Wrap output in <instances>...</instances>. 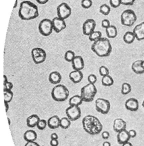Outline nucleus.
Listing matches in <instances>:
<instances>
[{"label": "nucleus", "mask_w": 144, "mask_h": 146, "mask_svg": "<svg viewBox=\"0 0 144 146\" xmlns=\"http://www.w3.org/2000/svg\"><path fill=\"white\" fill-rule=\"evenodd\" d=\"M19 16L22 20L30 21L38 17L39 12L36 4L30 1H23L19 9Z\"/></svg>", "instance_id": "1"}, {"label": "nucleus", "mask_w": 144, "mask_h": 146, "mask_svg": "<svg viewBox=\"0 0 144 146\" xmlns=\"http://www.w3.org/2000/svg\"><path fill=\"white\" fill-rule=\"evenodd\" d=\"M82 125L84 130L90 135L98 134L103 129V125L100 120L92 115H88L84 117L82 120Z\"/></svg>", "instance_id": "2"}, {"label": "nucleus", "mask_w": 144, "mask_h": 146, "mask_svg": "<svg viewBox=\"0 0 144 146\" xmlns=\"http://www.w3.org/2000/svg\"><path fill=\"white\" fill-rule=\"evenodd\" d=\"M91 50L99 57H107L109 56L112 52V46L109 39L102 37L93 42Z\"/></svg>", "instance_id": "3"}, {"label": "nucleus", "mask_w": 144, "mask_h": 146, "mask_svg": "<svg viewBox=\"0 0 144 146\" xmlns=\"http://www.w3.org/2000/svg\"><path fill=\"white\" fill-rule=\"evenodd\" d=\"M69 94V90L65 85L57 84L52 89L51 95L54 101L63 102L68 99Z\"/></svg>", "instance_id": "4"}, {"label": "nucleus", "mask_w": 144, "mask_h": 146, "mask_svg": "<svg viewBox=\"0 0 144 146\" xmlns=\"http://www.w3.org/2000/svg\"><path fill=\"white\" fill-rule=\"evenodd\" d=\"M97 93V89L95 84L89 83L82 88L80 95L84 102H91L94 100Z\"/></svg>", "instance_id": "5"}, {"label": "nucleus", "mask_w": 144, "mask_h": 146, "mask_svg": "<svg viewBox=\"0 0 144 146\" xmlns=\"http://www.w3.org/2000/svg\"><path fill=\"white\" fill-rule=\"evenodd\" d=\"M137 20V16L134 11L128 9L123 11L121 15V24L125 26H132Z\"/></svg>", "instance_id": "6"}, {"label": "nucleus", "mask_w": 144, "mask_h": 146, "mask_svg": "<svg viewBox=\"0 0 144 146\" xmlns=\"http://www.w3.org/2000/svg\"><path fill=\"white\" fill-rule=\"evenodd\" d=\"M33 60L36 64L43 63L46 60L47 54L46 51L41 48H33L31 52Z\"/></svg>", "instance_id": "7"}, {"label": "nucleus", "mask_w": 144, "mask_h": 146, "mask_svg": "<svg viewBox=\"0 0 144 146\" xmlns=\"http://www.w3.org/2000/svg\"><path fill=\"white\" fill-rule=\"evenodd\" d=\"M38 29L40 34L42 36H50L54 30L52 21L48 19L42 20L38 25Z\"/></svg>", "instance_id": "8"}, {"label": "nucleus", "mask_w": 144, "mask_h": 146, "mask_svg": "<svg viewBox=\"0 0 144 146\" xmlns=\"http://www.w3.org/2000/svg\"><path fill=\"white\" fill-rule=\"evenodd\" d=\"M95 107L97 111L103 115L108 114L110 110V103L108 100L99 98L96 100Z\"/></svg>", "instance_id": "9"}, {"label": "nucleus", "mask_w": 144, "mask_h": 146, "mask_svg": "<svg viewBox=\"0 0 144 146\" xmlns=\"http://www.w3.org/2000/svg\"><path fill=\"white\" fill-rule=\"evenodd\" d=\"M67 117L71 121H77L81 116V109L79 106H70L66 110Z\"/></svg>", "instance_id": "10"}, {"label": "nucleus", "mask_w": 144, "mask_h": 146, "mask_svg": "<svg viewBox=\"0 0 144 146\" xmlns=\"http://www.w3.org/2000/svg\"><path fill=\"white\" fill-rule=\"evenodd\" d=\"M57 14L58 17L65 20L70 17L72 9L67 3H62L57 7Z\"/></svg>", "instance_id": "11"}, {"label": "nucleus", "mask_w": 144, "mask_h": 146, "mask_svg": "<svg viewBox=\"0 0 144 146\" xmlns=\"http://www.w3.org/2000/svg\"><path fill=\"white\" fill-rule=\"evenodd\" d=\"M96 26V23L93 19L86 20L83 25V33L85 36H89L95 31Z\"/></svg>", "instance_id": "12"}, {"label": "nucleus", "mask_w": 144, "mask_h": 146, "mask_svg": "<svg viewBox=\"0 0 144 146\" xmlns=\"http://www.w3.org/2000/svg\"><path fill=\"white\" fill-rule=\"evenodd\" d=\"M53 30L56 33H59L66 29V24L65 20L59 17H55L52 20Z\"/></svg>", "instance_id": "13"}, {"label": "nucleus", "mask_w": 144, "mask_h": 146, "mask_svg": "<svg viewBox=\"0 0 144 146\" xmlns=\"http://www.w3.org/2000/svg\"><path fill=\"white\" fill-rule=\"evenodd\" d=\"M125 106L127 110L130 111H137L139 108V102L137 99L130 98L126 101Z\"/></svg>", "instance_id": "14"}, {"label": "nucleus", "mask_w": 144, "mask_h": 146, "mask_svg": "<svg viewBox=\"0 0 144 146\" xmlns=\"http://www.w3.org/2000/svg\"><path fill=\"white\" fill-rule=\"evenodd\" d=\"M136 39L138 41L144 40V22L136 25L133 30Z\"/></svg>", "instance_id": "15"}, {"label": "nucleus", "mask_w": 144, "mask_h": 146, "mask_svg": "<svg viewBox=\"0 0 144 146\" xmlns=\"http://www.w3.org/2000/svg\"><path fill=\"white\" fill-rule=\"evenodd\" d=\"M72 67L74 70L81 71L84 68V61L82 56H76L72 62Z\"/></svg>", "instance_id": "16"}, {"label": "nucleus", "mask_w": 144, "mask_h": 146, "mask_svg": "<svg viewBox=\"0 0 144 146\" xmlns=\"http://www.w3.org/2000/svg\"><path fill=\"white\" fill-rule=\"evenodd\" d=\"M126 122L123 119L120 118H116L114 121L113 128L115 132L119 133L121 131L126 129Z\"/></svg>", "instance_id": "17"}, {"label": "nucleus", "mask_w": 144, "mask_h": 146, "mask_svg": "<svg viewBox=\"0 0 144 146\" xmlns=\"http://www.w3.org/2000/svg\"><path fill=\"white\" fill-rule=\"evenodd\" d=\"M84 74L81 71L74 70L70 73L69 78L70 80L75 84L79 83L83 80Z\"/></svg>", "instance_id": "18"}, {"label": "nucleus", "mask_w": 144, "mask_h": 146, "mask_svg": "<svg viewBox=\"0 0 144 146\" xmlns=\"http://www.w3.org/2000/svg\"><path fill=\"white\" fill-rule=\"evenodd\" d=\"M131 137L128 133V131L126 129L121 131L118 133L117 135V141L119 144L123 145L126 142H128Z\"/></svg>", "instance_id": "19"}, {"label": "nucleus", "mask_w": 144, "mask_h": 146, "mask_svg": "<svg viewBox=\"0 0 144 146\" xmlns=\"http://www.w3.org/2000/svg\"><path fill=\"white\" fill-rule=\"evenodd\" d=\"M62 78L60 73L57 71H54L50 74L48 80L51 84L57 85L61 81Z\"/></svg>", "instance_id": "20"}, {"label": "nucleus", "mask_w": 144, "mask_h": 146, "mask_svg": "<svg viewBox=\"0 0 144 146\" xmlns=\"http://www.w3.org/2000/svg\"><path fill=\"white\" fill-rule=\"evenodd\" d=\"M60 119L57 115L52 116L48 120V126L51 129H55L60 127Z\"/></svg>", "instance_id": "21"}, {"label": "nucleus", "mask_w": 144, "mask_h": 146, "mask_svg": "<svg viewBox=\"0 0 144 146\" xmlns=\"http://www.w3.org/2000/svg\"><path fill=\"white\" fill-rule=\"evenodd\" d=\"M40 120V118L38 115L36 114L31 115L27 119V125L30 128H33L36 127Z\"/></svg>", "instance_id": "22"}, {"label": "nucleus", "mask_w": 144, "mask_h": 146, "mask_svg": "<svg viewBox=\"0 0 144 146\" xmlns=\"http://www.w3.org/2000/svg\"><path fill=\"white\" fill-rule=\"evenodd\" d=\"M142 62L143 60H137L133 63L132 70L135 74H140L144 73V70L142 66Z\"/></svg>", "instance_id": "23"}, {"label": "nucleus", "mask_w": 144, "mask_h": 146, "mask_svg": "<svg viewBox=\"0 0 144 146\" xmlns=\"http://www.w3.org/2000/svg\"><path fill=\"white\" fill-rule=\"evenodd\" d=\"M37 138L36 133L33 130H28L24 134V139L27 142L35 141Z\"/></svg>", "instance_id": "24"}, {"label": "nucleus", "mask_w": 144, "mask_h": 146, "mask_svg": "<svg viewBox=\"0 0 144 146\" xmlns=\"http://www.w3.org/2000/svg\"><path fill=\"white\" fill-rule=\"evenodd\" d=\"M83 101V99L80 95H75L72 96L69 100V104L70 106H79L82 104Z\"/></svg>", "instance_id": "25"}, {"label": "nucleus", "mask_w": 144, "mask_h": 146, "mask_svg": "<svg viewBox=\"0 0 144 146\" xmlns=\"http://www.w3.org/2000/svg\"><path fill=\"white\" fill-rule=\"evenodd\" d=\"M135 39H136V36L133 32H127L123 36V40L125 43L127 44L132 43L135 41Z\"/></svg>", "instance_id": "26"}, {"label": "nucleus", "mask_w": 144, "mask_h": 146, "mask_svg": "<svg viewBox=\"0 0 144 146\" xmlns=\"http://www.w3.org/2000/svg\"><path fill=\"white\" fill-rule=\"evenodd\" d=\"M106 33L109 38H115L118 35L117 28L114 25H110L109 27L106 29Z\"/></svg>", "instance_id": "27"}, {"label": "nucleus", "mask_w": 144, "mask_h": 146, "mask_svg": "<svg viewBox=\"0 0 144 146\" xmlns=\"http://www.w3.org/2000/svg\"><path fill=\"white\" fill-rule=\"evenodd\" d=\"M114 82V81L113 79L109 75L103 76L102 78V84L104 86L109 87L112 86L113 85Z\"/></svg>", "instance_id": "28"}, {"label": "nucleus", "mask_w": 144, "mask_h": 146, "mask_svg": "<svg viewBox=\"0 0 144 146\" xmlns=\"http://www.w3.org/2000/svg\"><path fill=\"white\" fill-rule=\"evenodd\" d=\"M71 121L68 117L61 118L60 121V127L63 129H67L70 127Z\"/></svg>", "instance_id": "29"}, {"label": "nucleus", "mask_w": 144, "mask_h": 146, "mask_svg": "<svg viewBox=\"0 0 144 146\" xmlns=\"http://www.w3.org/2000/svg\"><path fill=\"white\" fill-rule=\"evenodd\" d=\"M102 37V33L100 31H94L89 36V39L91 42H95Z\"/></svg>", "instance_id": "30"}, {"label": "nucleus", "mask_w": 144, "mask_h": 146, "mask_svg": "<svg viewBox=\"0 0 144 146\" xmlns=\"http://www.w3.org/2000/svg\"><path fill=\"white\" fill-rule=\"evenodd\" d=\"M132 90L131 85L127 82H124L121 86V93L123 95H127L130 93Z\"/></svg>", "instance_id": "31"}, {"label": "nucleus", "mask_w": 144, "mask_h": 146, "mask_svg": "<svg viewBox=\"0 0 144 146\" xmlns=\"http://www.w3.org/2000/svg\"><path fill=\"white\" fill-rule=\"evenodd\" d=\"M4 100L5 103H9L12 101L13 98V93L12 90L3 91Z\"/></svg>", "instance_id": "32"}, {"label": "nucleus", "mask_w": 144, "mask_h": 146, "mask_svg": "<svg viewBox=\"0 0 144 146\" xmlns=\"http://www.w3.org/2000/svg\"><path fill=\"white\" fill-rule=\"evenodd\" d=\"M75 56L76 55L74 51L72 50H68L65 53L64 59L67 62H72Z\"/></svg>", "instance_id": "33"}, {"label": "nucleus", "mask_w": 144, "mask_h": 146, "mask_svg": "<svg viewBox=\"0 0 144 146\" xmlns=\"http://www.w3.org/2000/svg\"><path fill=\"white\" fill-rule=\"evenodd\" d=\"M99 11L102 14L104 15H108L111 12L110 7L106 4H104L101 5L99 8Z\"/></svg>", "instance_id": "34"}, {"label": "nucleus", "mask_w": 144, "mask_h": 146, "mask_svg": "<svg viewBox=\"0 0 144 146\" xmlns=\"http://www.w3.org/2000/svg\"><path fill=\"white\" fill-rule=\"evenodd\" d=\"M48 125L47 121L44 119H40L37 125V127L39 130H44Z\"/></svg>", "instance_id": "35"}, {"label": "nucleus", "mask_w": 144, "mask_h": 146, "mask_svg": "<svg viewBox=\"0 0 144 146\" xmlns=\"http://www.w3.org/2000/svg\"><path fill=\"white\" fill-rule=\"evenodd\" d=\"M99 72L101 76L103 77V76L109 75V71L108 68L106 67L105 66H103L100 67L99 68Z\"/></svg>", "instance_id": "36"}, {"label": "nucleus", "mask_w": 144, "mask_h": 146, "mask_svg": "<svg viewBox=\"0 0 144 146\" xmlns=\"http://www.w3.org/2000/svg\"><path fill=\"white\" fill-rule=\"evenodd\" d=\"M82 7L84 9L90 8L92 5V0H82L81 3Z\"/></svg>", "instance_id": "37"}, {"label": "nucleus", "mask_w": 144, "mask_h": 146, "mask_svg": "<svg viewBox=\"0 0 144 146\" xmlns=\"http://www.w3.org/2000/svg\"><path fill=\"white\" fill-rule=\"evenodd\" d=\"M87 80L89 83L95 84L97 81V77L96 75L94 74H90L88 76Z\"/></svg>", "instance_id": "38"}, {"label": "nucleus", "mask_w": 144, "mask_h": 146, "mask_svg": "<svg viewBox=\"0 0 144 146\" xmlns=\"http://www.w3.org/2000/svg\"><path fill=\"white\" fill-rule=\"evenodd\" d=\"M13 87V83L11 82L8 81L3 83V91H10L12 90Z\"/></svg>", "instance_id": "39"}, {"label": "nucleus", "mask_w": 144, "mask_h": 146, "mask_svg": "<svg viewBox=\"0 0 144 146\" xmlns=\"http://www.w3.org/2000/svg\"><path fill=\"white\" fill-rule=\"evenodd\" d=\"M109 3L112 7L116 8L121 5L120 0H109Z\"/></svg>", "instance_id": "40"}, {"label": "nucleus", "mask_w": 144, "mask_h": 146, "mask_svg": "<svg viewBox=\"0 0 144 146\" xmlns=\"http://www.w3.org/2000/svg\"><path fill=\"white\" fill-rule=\"evenodd\" d=\"M121 4L126 6H132L133 5L136 0H120Z\"/></svg>", "instance_id": "41"}, {"label": "nucleus", "mask_w": 144, "mask_h": 146, "mask_svg": "<svg viewBox=\"0 0 144 146\" xmlns=\"http://www.w3.org/2000/svg\"><path fill=\"white\" fill-rule=\"evenodd\" d=\"M110 25H110V21L109 20L107 19H104L102 21V26L103 28L107 29Z\"/></svg>", "instance_id": "42"}, {"label": "nucleus", "mask_w": 144, "mask_h": 146, "mask_svg": "<svg viewBox=\"0 0 144 146\" xmlns=\"http://www.w3.org/2000/svg\"><path fill=\"white\" fill-rule=\"evenodd\" d=\"M102 138L104 139H108L110 136V134L108 131H104L102 134Z\"/></svg>", "instance_id": "43"}, {"label": "nucleus", "mask_w": 144, "mask_h": 146, "mask_svg": "<svg viewBox=\"0 0 144 146\" xmlns=\"http://www.w3.org/2000/svg\"><path fill=\"white\" fill-rule=\"evenodd\" d=\"M128 133L131 138H134L136 137L137 133L134 129H131L128 131Z\"/></svg>", "instance_id": "44"}, {"label": "nucleus", "mask_w": 144, "mask_h": 146, "mask_svg": "<svg viewBox=\"0 0 144 146\" xmlns=\"http://www.w3.org/2000/svg\"><path fill=\"white\" fill-rule=\"evenodd\" d=\"M59 142L58 139H51L50 141V145L51 146H58Z\"/></svg>", "instance_id": "45"}, {"label": "nucleus", "mask_w": 144, "mask_h": 146, "mask_svg": "<svg viewBox=\"0 0 144 146\" xmlns=\"http://www.w3.org/2000/svg\"><path fill=\"white\" fill-rule=\"evenodd\" d=\"M25 146H40L35 141H31V142H27L25 145Z\"/></svg>", "instance_id": "46"}, {"label": "nucleus", "mask_w": 144, "mask_h": 146, "mask_svg": "<svg viewBox=\"0 0 144 146\" xmlns=\"http://www.w3.org/2000/svg\"><path fill=\"white\" fill-rule=\"evenodd\" d=\"M50 138H51V139H58V135L56 133H53L50 135Z\"/></svg>", "instance_id": "47"}, {"label": "nucleus", "mask_w": 144, "mask_h": 146, "mask_svg": "<svg viewBox=\"0 0 144 146\" xmlns=\"http://www.w3.org/2000/svg\"><path fill=\"white\" fill-rule=\"evenodd\" d=\"M38 3L40 4H44L47 3L49 0H36Z\"/></svg>", "instance_id": "48"}, {"label": "nucleus", "mask_w": 144, "mask_h": 146, "mask_svg": "<svg viewBox=\"0 0 144 146\" xmlns=\"http://www.w3.org/2000/svg\"><path fill=\"white\" fill-rule=\"evenodd\" d=\"M9 103H5V102H4V104H5V110H6V112H7V111H8L9 110Z\"/></svg>", "instance_id": "49"}, {"label": "nucleus", "mask_w": 144, "mask_h": 146, "mask_svg": "<svg viewBox=\"0 0 144 146\" xmlns=\"http://www.w3.org/2000/svg\"><path fill=\"white\" fill-rule=\"evenodd\" d=\"M102 146H111V144L109 141H105L103 144Z\"/></svg>", "instance_id": "50"}, {"label": "nucleus", "mask_w": 144, "mask_h": 146, "mask_svg": "<svg viewBox=\"0 0 144 146\" xmlns=\"http://www.w3.org/2000/svg\"><path fill=\"white\" fill-rule=\"evenodd\" d=\"M122 146H133L132 144L131 143V142H126V143H124L122 145Z\"/></svg>", "instance_id": "51"}, {"label": "nucleus", "mask_w": 144, "mask_h": 146, "mask_svg": "<svg viewBox=\"0 0 144 146\" xmlns=\"http://www.w3.org/2000/svg\"><path fill=\"white\" fill-rule=\"evenodd\" d=\"M3 83H6V82H7L8 81V78L7 77V76H6L5 75H3Z\"/></svg>", "instance_id": "52"}, {"label": "nucleus", "mask_w": 144, "mask_h": 146, "mask_svg": "<svg viewBox=\"0 0 144 146\" xmlns=\"http://www.w3.org/2000/svg\"><path fill=\"white\" fill-rule=\"evenodd\" d=\"M18 4V0H16L15 1V3L14 5L13 8H15L17 7Z\"/></svg>", "instance_id": "53"}, {"label": "nucleus", "mask_w": 144, "mask_h": 146, "mask_svg": "<svg viewBox=\"0 0 144 146\" xmlns=\"http://www.w3.org/2000/svg\"><path fill=\"white\" fill-rule=\"evenodd\" d=\"M7 120L8 122L9 125L10 126V124H11V120H10V119H9V117H7Z\"/></svg>", "instance_id": "54"}, {"label": "nucleus", "mask_w": 144, "mask_h": 146, "mask_svg": "<svg viewBox=\"0 0 144 146\" xmlns=\"http://www.w3.org/2000/svg\"><path fill=\"white\" fill-rule=\"evenodd\" d=\"M142 67H143V68L144 70V60H143V62H142Z\"/></svg>", "instance_id": "55"}, {"label": "nucleus", "mask_w": 144, "mask_h": 146, "mask_svg": "<svg viewBox=\"0 0 144 146\" xmlns=\"http://www.w3.org/2000/svg\"><path fill=\"white\" fill-rule=\"evenodd\" d=\"M142 106H143V107L144 109V100L143 101V104H142Z\"/></svg>", "instance_id": "56"}]
</instances>
